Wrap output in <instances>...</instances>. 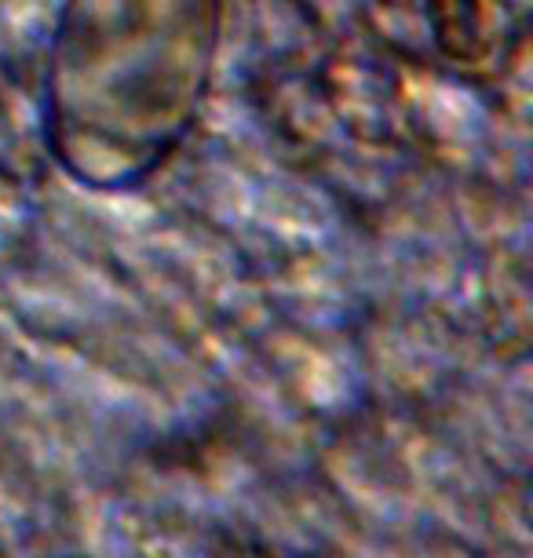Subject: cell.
I'll return each mask as SVG.
<instances>
[{"instance_id": "cell-1", "label": "cell", "mask_w": 533, "mask_h": 558, "mask_svg": "<svg viewBox=\"0 0 533 558\" xmlns=\"http://www.w3.org/2000/svg\"><path fill=\"white\" fill-rule=\"evenodd\" d=\"M216 48V0H77L62 19L56 132L88 183H132L186 132Z\"/></svg>"}]
</instances>
